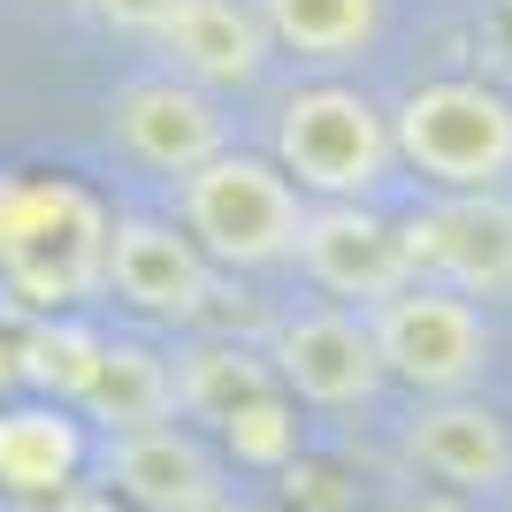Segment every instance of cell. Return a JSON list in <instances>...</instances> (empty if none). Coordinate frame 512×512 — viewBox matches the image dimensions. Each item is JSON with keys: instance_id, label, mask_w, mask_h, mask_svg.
<instances>
[{"instance_id": "obj_1", "label": "cell", "mask_w": 512, "mask_h": 512, "mask_svg": "<svg viewBox=\"0 0 512 512\" xmlns=\"http://www.w3.org/2000/svg\"><path fill=\"white\" fill-rule=\"evenodd\" d=\"M390 153H398V130L367 92L352 85H314L291 92L276 115V161L283 176H299L306 192H321L329 207H360L375 184L390 176Z\"/></svg>"}, {"instance_id": "obj_2", "label": "cell", "mask_w": 512, "mask_h": 512, "mask_svg": "<svg viewBox=\"0 0 512 512\" xmlns=\"http://www.w3.org/2000/svg\"><path fill=\"white\" fill-rule=\"evenodd\" d=\"M184 222H192L199 253L230 260V268H268V260L299 253L306 237L283 161H260V153H222L199 176H184Z\"/></svg>"}, {"instance_id": "obj_3", "label": "cell", "mask_w": 512, "mask_h": 512, "mask_svg": "<svg viewBox=\"0 0 512 512\" xmlns=\"http://www.w3.org/2000/svg\"><path fill=\"white\" fill-rule=\"evenodd\" d=\"M390 130H398V153L444 192H490L497 176H512V100L490 85H467V77L421 85L390 115Z\"/></svg>"}, {"instance_id": "obj_4", "label": "cell", "mask_w": 512, "mask_h": 512, "mask_svg": "<svg viewBox=\"0 0 512 512\" xmlns=\"http://www.w3.org/2000/svg\"><path fill=\"white\" fill-rule=\"evenodd\" d=\"M107 222L69 184H0V268L23 299H77L92 276H107Z\"/></svg>"}, {"instance_id": "obj_5", "label": "cell", "mask_w": 512, "mask_h": 512, "mask_svg": "<svg viewBox=\"0 0 512 512\" xmlns=\"http://www.w3.org/2000/svg\"><path fill=\"white\" fill-rule=\"evenodd\" d=\"M375 344H383V367L398 383L436 390V398H459L490 367V329H482L474 299L421 291V283H406L398 299L375 306Z\"/></svg>"}, {"instance_id": "obj_6", "label": "cell", "mask_w": 512, "mask_h": 512, "mask_svg": "<svg viewBox=\"0 0 512 512\" xmlns=\"http://www.w3.org/2000/svg\"><path fill=\"white\" fill-rule=\"evenodd\" d=\"M406 253L413 276L436 268L459 299H512V207L490 192H451L428 207L406 230Z\"/></svg>"}, {"instance_id": "obj_7", "label": "cell", "mask_w": 512, "mask_h": 512, "mask_svg": "<svg viewBox=\"0 0 512 512\" xmlns=\"http://www.w3.org/2000/svg\"><path fill=\"white\" fill-rule=\"evenodd\" d=\"M276 375L306 406H367L390 367H383V344H375V321L314 306V314H291L276 329Z\"/></svg>"}, {"instance_id": "obj_8", "label": "cell", "mask_w": 512, "mask_h": 512, "mask_svg": "<svg viewBox=\"0 0 512 512\" xmlns=\"http://www.w3.org/2000/svg\"><path fill=\"white\" fill-rule=\"evenodd\" d=\"M115 138H123L146 169H161V176H199L207 161L230 153L222 107H214L199 85H176V77L130 85L123 100H115Z\"/></svg>"}, {"instance_id": "obj_9", "label": "cell", "mask_w": 512, "mask_h": 512, "mask_svg": "<svg viewBox=\"0 0 512 512\" xmlns=\"http://www.w3.org/2000/svg\"><path fill=\"white\" fill-rule=\"evenodd\" d=\"M299 260L314 268V283H329L337 299H398L413 283V253H406V230L375 222L367 207H314L306 214V237H299Z\"/></svg>"}, {"instance_id": "obj_10", "label": "cell", "mask_w": 512, "mask_h": 512, "mask_svg": "<svg viewBox=\"0 0 512 512\" xmlns=\"http://www.w3.org/2000/svg\"><path fill=\"white\" fill-rule=\"evenodd\" d=\"M107 283L138 314L192 321L207 306V253H199V237H176L169 222L138 214V222H115V237H107Z\"/></svg>"}, {"instance_id": "obj_11", "label": "cell", "mask_w": 512, "mask_h": 512, "mask_svg": "<svg viewBox=\"0 0 512 512\" xmlns=\"http://www.w3.org/2000/svg\"><path fill=\"white\" fill-rule=\"evenodd\" d=\"M406 459L436 474L451 497H490L497 482H512V428L474 398H444V406L413 413Z\"/></svg>"}, {"instance_id": "obj_12", "label": "cell", "mask_w": 512, "mask_h": 512, "mask_svg": "<svg viewBox=\"0 0 512 512\" xmlns=\"http://www.w3.org/2000/svg\"><path fill=\"white\" fill-rule=\"evenodd\" d=\"M107 474H115V490H123L138 512H207L214 497H230L214 451L199 444L192 428H138V436H115Z\"/></svg>"}, {"instance_id": "obj_13", "label": "cell", "mask_w": 512, "mask_h": 512, "mask_svg": "<svg viewBox=\"0 0 512 512\" xmlns=\"http://www.w3.org/2000/svg\"><path fill=\"white\" fill-rule=\"evenodd\" d=\"M161 46H169L176 69L199 77V85H245V77H260V62H268V23H260V8H245V0H184L176 23L161 31Z\"/></svg>"}, {"instance_id": "obj_14", "label": "cell", "mask_w": 512, "mask_h": 512, "mask_svg": "<svg viewBox=\"0 0 512 512\" xmlns=\"http://www.w3.org/2000/svg\"><path fill=\"white\" fill-rule=\"evenodd\" d=\"M77 459H85V436H77L69 413H46V406L0 413V490L46 497L77 474Z\"/></svg>"}, {"instance_id": "obj_15", "label": "cell", "mask_w": 512, "mask_h": 512, "mask_svg": "<svg viewBox=\"0 0 512 512\" xmlns=\"http://www.w3.org/2000/svg\"><path fill=\"white\" fill-rule=\"evenodd\" d=\"M85 413H92V421H107L115 436H138V428H169V413H176V375L153 360L146 344H107L100 383H92Z\"/></svg>"}, {"instance_id": "obj_16", "label": "cell", "mask_w": 512, "mask_h": 512, "mask_svg": "<svg viewBox=\"0 0 512 512\" xmlns=\"http://www.w3.org/2000/svg\"><path fill=\"white\" fill-rule=\"evenodd\" d=\"M260 23L306 62H344L383 31V0H260Z\"/></svg>"}, {"instance_id": "obj_17", "label": "cell", "mask_w": 512, "mask_h": 512, "mask_svg": "<svg viewBox=\"0 0 512 512\" xmlns=\"http://www.w3.org/2000/svg\"><path fill=\"white\" fill-rule=\"evenodd\" d=\"M268 367L253 360V352H237V344H199V352H184V367H176V406H192L199 421H230L237 406H253V398H268Z\"/></svg>"}, {"instance_id": "obj_18", "label": "cell", "mask_w": 512, "mask_h": 512, "mask_svg": "<svg viewBox=\"0 0 512 512\" xmlns=\"http://www.w3.org/2000/svg\"><path fill=\"white\" fill-rule=\"evenodd\" d=\"M16 360H23V375H31V383H46L54 398H77V406H85L92 383H100L107 337L77 329V321H54V329H31V337L16 344Z\"/></svg>"}, {"instance_id": "obj_19", "label": "cell", "mask_w": 512, "mask_h": 512, "mask_svg": "<svg viewBox=\"0 0 512 512\" xmlns=\"http://www.w3.org/2000/svg\"><path fill=\"white\" fill-rule=\"evenodd\" d=\"M222 436H230V451L245 467H283V459L299 451V421H291V406H283L276 390L253 398V406H237L230 421H222Z\"/></svg>"}, {"instance_id": "obj_20", "label": "cell", "mask_w": 512, "mask_h": 512, "mask_svg": "<svg viewBox=\"0 0 512 512\" xmlns=\"http://www.w3.org/2000/svg\"><path fill=\"white\" fill-rule=\"evenodd\" d=\"M176 8H184V0H92L100 23H115V31H153V39L176 23Z\"/></svg>"}, {"instance_id": "obj_21", "label": "cell", "mask_w": 512, "mask_h": 512, "mask_svg": "<svg viewBox=\"0 0 512 512\" xmlns=\"http://www.w3.org/2000/svg\"><path fill=\"white\" fill-rule=\"evenodd\" d=\"M390 512H474L467 497H444V490H428V497H398Z\"/></svg>"}, {"instance_id": "obj_22", "label": "cell", "mask_w": 512, "mask_h": 512, "mask_svg": "<svg viewBox=\"0 0 512 512\" xmlns=\"http://www.w3.org/2000/svg\"><path fill=\"white\" fill-rule=\"evenodd\" d=\"M207 512H260V505H245V497H214Z\"/></svg>"}, {"instance_id": "obj_23", "label": "cell", "mask_w": 512, "mask_h": 512, "mask_svg": "<svg viewBox=\"0 0 512 512\" xmlns=\"http://www.w3.org/2000/svg\"><path fill=\"white\" fill-rule=\"evenodd\" d=\"M0 367H8V352H0Z\"/></svg>"}]
</instances>
